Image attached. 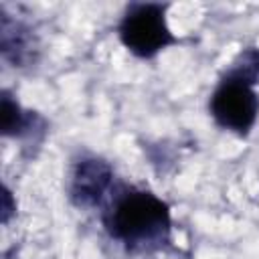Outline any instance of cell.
<instances>
[{"mask_svg": "<svg viewBox=\"0 0 259 259\" xmlns=\"http://www.w3.org/2000/svg\"><path fill=\"white\" fill-rule=\"evenodd\" d=\"M225 77L243 81L247 85L259 83V49H245L237 55V59L231 63Z\"/></svg>", "mask_w": 259, "mask_h": 259, "instance_id": "7", "label": "cell"}, {"mask_svg": "<svg viewBox=\"0 0 259 259\" xmlns=\"http://www.w3.org/2000/svg\"><path fill=\"white\" fill-rule=\"evenodd\" d=\"M208 107L221 127L247 136L259 115V97L251 85L225 77L210 95Z\"/></svg>", "mask_w": 259, "mask_h": 259, "instance_id": "3", "label": "cell"}, {"mask_svg": "<svg viewBox=\"0 0 259 259\" xmlns=\"http://www.w3.org/2000/svg\"><path fill=\"white\" fill-rule=\"evenodd\" d=\"M113 180L111 166L101 158H83L75 164L71 174V198L77 206L99 204Z\"/></svg>", "mask_w": 259, "mask_h": 259, "instance_id": "4", "label": "cell"}, {"mask_svg": "<svg viewBox=\"0 0 259 259\" xmlns=\"http://www.w3.org/2000/svg\"><path fill=\"white\" fill-rule=\"evenodd\" d=\"M34 113L24 111L18 101H14L8 93H2V134L20 138L30 134V127H34Z\"/></svg>", "mask_w": 259, "mask_h": 259, "instance_id": "6", "label": "cell"}, {"mask_svg": "<svg viewBox=\"0 0 259 259\" xmlns=\"http://www.w3.org/2000/svg\"><path fill=\"white\" fill-rule=\"evenodd\" d=\"M123 47L136 57L150 59L174 42L166 22V6L158 2L130 4L117 26Z\"/></svg>", "mask_w": 259, "mask_h": 259, "instance_id": "2", "label": "cell"}, {"mask_svg": "<svg viewBox=\"0 0 259 259\" xmlns=\"http://www.w3.org/2000/svg\"><path fill=\"white\" fill-rule=\"evenodd\" d=\"M0 51L2 57L16 67L32 61L34 53V40L30 36V30L4 12L0 16Z\"/></svg>", "mask_w": 259, "mask_h": 259, "instance_id": "5", "label": "cell"}, {"mask_svg": "<svg viewBox=\"0 0 259 259\" xmlns=\"http://www.w3.org/2000/svg\"><path fill=\"white\" fill-rule=\"evenodd\" d=\"M103 223L109 235L132 249L158 247L170 233V208L156 194L140 188H123L113 194Z\"/></svg>", "mask_w": 259, "mask_h": 259, "instance_id": "1", "label": "cell"}, {"mask_svg": "<svg viewBox=\"0 0 259 259\" xmlns=\"http://www.w3.org/2000/svg\"><path fill=\"white\" fill-rule=\"evenodd\" d=\"M14 210H16V204H12V192L8 188H4V192H2V223H8V219Z\"/></svg>", "mask_w": 259, "mask_h": 259, "instance_id": "8", "label": "cell"}]
</instances>
